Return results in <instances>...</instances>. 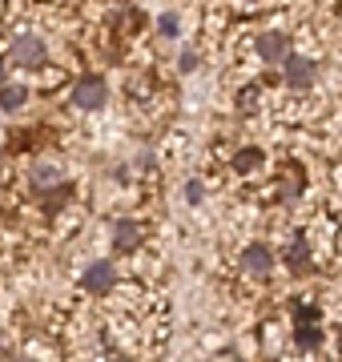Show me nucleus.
<instances>
[{"instance_id": "obj_2", "label": "nucleus", "mask_w": 342, "mask_h": 362, "mask_svg": "<svg viewBox=\"0 0 342 362\" xmlns=\"http://www.w3.org/2000/svg\"><path fill=\"white\" fill-rule=\"evenodd\" d=\"M105 97H109V89H105V81L101 77H81L77 85H73V105L77 109H101L105 105Z\"/></svg>"}, {"instance_id": "obj_12", "label": "nucleus", "mask_w": 342, "mask_h": 362, "mask_svg": "<svg viewBox=\"0 0 342 362\" xmlns=\"http://www.w3.org/2000/svg\"><path fill=\"white\" fill-rule=\"evenodd\" d=\"M290 266H294V270H302V266H306V242H302V238L290 246Z\"/></svg>"}, {"instance_id": "obj_5", "label": "nucleus", "mask_w": 342, "mask_h": 362, "mask_svg": "<svg viewBox=\"0 0 342 362\" xmlns=\"http://www.w3.org/2000/svg\"><path fill=\"white\" fill-rule=\"evenodd\" d=\"M117 282V270H113V262H93L89 270H85V286H89L93 294H109Z\"/></svg>"}, {"instance_id": "obj_11", "label": "nucleus", "mask_w": 342, "mask_h": 362, "mask_svg": "<svg viewBox=\"0 0 342 362\" xmlns=\"http://www.w3.org/2000/svg\"><path fill=\"white\" fill-rule=\"evenodd\" d=\"M49 202H45V209H49V214H57V209L65 206V197H69V185H61V181H57V189H49Z\"/></svg>"}, {"instance_id": "obj_6", "label": "nucleus", "mask_w": 342, "mask_h": 362, "mask_svg": "<svg viewBox=\"0 0 342 362\" xmlns=\"http://www.w3.org/2000/svg\"><path fill=\"white\" fill-rule=\"evenodd\" d=\"M242 266H246L250 274H258V278H262V274L274 270V254H270L266 246H250L246 254H242Z\"/></svg>"}, {"instance_id": "obj_7", "label": "nucleus", "mask_w": 342, "mask_h": 362, "mask_svg": "<svg viewBox=\"0 0 342 362\" xmlns=\"http://www.w3.org/2000/svg\"><path fill=\"white\" fill-rule=\"evenodd\" d=\"M113 246H117V250H137V246H141V226L121 221L117 230H113Z\"/></svg>"}, {"instance_id": "obj_16", "label": "nucleus", "mask_w": 342, "mask_h": 362, "mask_svg": "<svg viewBox=\"0 0 342 362\" xmlns=\"http://www.w3.org/2000/svg\"><path fill=\"white\" fill-rule=\"evenodd\" d=\"M0 85H4V57H0Z\"/></svg>"}, {"instance_id": "obj_8", "label": "nucleus", "mask_w": 342, "mask_h": 362, "mask_svg": "<svg viewBox=\"0 0 342 362\" xmlns=\"http://www.w3.org/2000/svg\"><path fill=\"white\" fill-rule=\"evenodd\" d=\"M28 181L45 189V185H57V181H65V169H61V165H33V173H28Z\"/></svg>"}, {"instance_id": "obj_3", "label": "nucleus", "mask_w": 342, "mask_h": 362, "mask_svg": "<svg viewBox=\"0 0 342 362\" xmlns=\"http://www.w3.org/2000/svg\"><path fill=\"white\" fill-rule=\"evenodd\" d=\"M40 61H45V40H40V37H16L13 65L16 69H37Z\"/></svg>"}, {"instance_id": "obj_4", "label": "nucleus", "mask_w": 342, "mask_h": 362, "mask_svg": "<svg viewBox=\"0 0 342 362\" xmlns=\"http://www.w3.org/2000/svg\"><path fill=\"white\" fill-rule=\"evenodd\" d=\"M254 49H258V57H262V61H270V65H282V57L290 52V37H286V33H262Z\"/></svg>"}, {"instance_id": "obj_1", "label": "nucleus", "mask_w": 342, "mask_h": 362, "mask_svg": "<svg viewBox=\"0 0 342 362\" xmlns=\"http://www.w3.org/2000/svg\"><path fill=\"white\" fill-rule=\"evenodd\" d=\"M282 77H286V85L290 89H310V85H314L318 81V65L314 61H306V57H294V52H286V57H282Z\"/></svg>"}, {"instance_id": "obj_14", "label": "nucleus", "mask_w": 342, "mask_h": 362, "mask_svg": "<svg viewBox=\"0 0 342 362\" xmlns=\"http://www.w3.org/2000/svg\"><path fill=\"white\" fill-rule=\"evenodd\" d=\"M185 197H189V202H201V185H198V181H189V185H185Z\"/></svg>"}, {"instance_id": "obj_10", "label": "nucleus", "mask_w": 342, "mask_h": 362, "mask_svg": "<svg viewBox=\"0 0 342 362\" xmlns=\"http://www.w3.org/2000/svg\"><path fill=\"white\" fill-rule=\"evenodd\" d=\"M318 342H322V330H318V326H310V322H302L298 326V346H318Z\"/></svg>"}, {"instance_id": "obj_15", "label": "nucleus", "mask_w": 342, "mask_h": 362, "mask_svg": "<svg viewBox=\"0 0 342 362\" xmlns=\"http://www.w3.org/2000/svg\"><path fill=\"white\" fill-rule=\"evenodd\" d=\"M161 33H170L173 37V33H177V21H173V16H161Z\"/></svg>"}, {"instance_id": "obj_9", "label": "nucleus", "mask_w": 342, "mask_h": 362, "mask_svg": "<svg viewBox=\"0 0 342 362\" xmlns=\"http://www.w3.org/2000/svg\"><path fill=\"white\" fill-rule=\"evenodd\" d=\"M25 101H28L25 85H0V109H8V113H13V109H20Z\"/></svg>"}, {"instance_id": "obj_13", "label": "nucleus", "mask_w": 342, "mask_h": 362, "mask_svg": "<svg viewBox=\"0 0 342 362\" xmlns=\"http://www.w3.org/2000/svg\"><path fill=\"white\" fill-rule=\"evenodd\" d=\"M258 161H262L258 149H242V153H237V169H250V165H258Z\"/></svg>"}]
</instances>
